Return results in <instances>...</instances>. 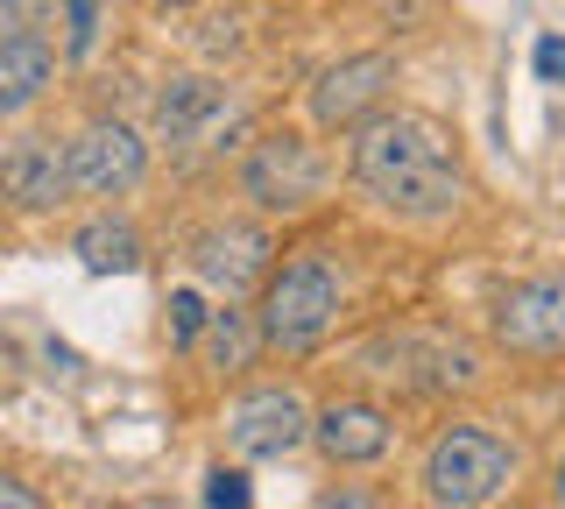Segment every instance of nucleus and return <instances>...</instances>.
<instances>
[{
	"mask_svg": "<svg viewBox=\"0 0 565 509\" xmlns=\"http://www.w3.org/2000/svg\"><path fill=\"white\" fill-rule=\"evenodd\" d=\"M509 481H516V446L488 425H446L417 467V488L431 509H494Z\"/></svg>",
	"mask_w": 565,
	"mask_h": 509,
	"instance_id": "7ed1b4c3",
	"label": "nucleus"
},
{
	"mask_svg": "<svg viewBox=\"0 0 565 509\" xmlns=\"http://www.w3.org/2000/svg\"><path fill=\"white\" fill-rule=\"evenodd\" d=\"M234 128H241L234 93H226L220 78H205V72H184V78H170L163 93H156V142H170V149H212Z\"/></svg>",
	"mask_w": 565,
	"mask_h": 509,
	"instance_id": "6e6552de",
	"label": "nucleus"
},
{
	"mask_svg": "<svg viewBox=\"0 0 565 509\" xmlns=\"http://www.w3.org/2000/svg\"><path fill=\"white\" fill-rule=\"evenodd\" d=\"M64 8V50L71 57H93L99 29H106V0H57Z\"/></svg>",
	"mask_w": 565,
	"mask_h": 509,
	"instance_id": "a211bd4d",
	"label": "nucleus"
},
{
	"mask_svg": "<svg viewBox=\"0 0 565 509\" xmlns=\"http://www.w3.org/2000/svg\"><path fill=\"white\" fill-rule=\"evenodd\" d=\"M170 347H177V354H199V340H205V319H212V311H205V290H170Z\"/></svg>",
	"mask_w": 565,
	"mask_h": 509,
	"instance_id": "f3484780",
	"label": "nucleus"
},
{
	"mask_svg": "<svg viewBox=\"0 0 565 509\" xmlns=\"http://www.w3.org/2000/svg\"><path fill=\"white\" fill-rule=\"evenodd\" d=\"M269 255L276 248L255 220H220L191 241V269H199L205 290H220V305H234V297H247L255 284H269Z\"/></svg>",
	"mask_w": 565,
	"mask_h": 509,
	"instance_id": "9b49d317",
	"label": "nucleus"
},
{
	"mask_svg": "<svg viewBox=\"0 0 565 509\" xmlns=\"http://www.w3.org/2000/svg\"><path fill=\"white\" fill-rule=\"evenodd\" d=\"M0 199L14 213H57L71 199V170H64L57 135H22V142L0 149Z\"/></svg>",
	"mask_w": 565,
	"mask_h": 509,
	"instance_id": "ddd939ff",
	"label": "nucleus"
},
{
	"mask_svg": "<svg viewBox=\"0 0 565 509\" xmlns=\"http://www.w3.org/2000/svg\"><path fill=\"white\" fill-rule=\"evenodd\" d=\"M0 14H8V0H0Z\"/></svg>",
	"mask_w": 565,
	"mask_h": 509,
	"instance_id": "393cba45",
	"label": "nucleus"
},
{
	"mask_svg": "<svg viewBox=\"0 0 565 509\" xmlns=\"http://www.w3.org/2000/svg\"><path fill=\"white\" fill-rule=\"evenodd\" d=\"M311 446L332 467H375L396 446V417L375 396H332L326 411H311Z\"/></svg>",
	"mask_w": 565,
	"mask_h": 509,
	"instance_id": "f8f14e48",
	"label": "nucleus"
},
{
	"mask_svg": "<svg viewBox=\"0 0 565 509\" xmlns=\"http://www.w3.org/2000/svg\"><path fill=\"white\" fill-rule=\"evenodd\" d=\"M0 509H43V496H35L22 474H8V467H0Z\"/></svg>",
	"mask_w": 565,
	"mask_h": 509,
	"instance_id": "412c9836",
	"label": "nucleus"
},
{
	"mask_svg": "<svg viewBox=\"0 0 565 509\" xmlns=\"http://www.w3.org/2000/svg\"><path fill=\"white\" fill-rule=\"evenodd\" d=\"M347 170L382 213L396 220H446L467 205V163H459L452 135L424 114H375L353 128Z\"/></svg>",
	"mask_w": 565,
	"mask_h": 509,
	"instance_id": "f257e3e1",
	"label": "nucleus"
},
{
	"mask_svg": "<svg viewBox=\"0 0 565 509\" xmlns=\"http://www.w3.org/2000/svg\"><path fill=\"white\" fill-rule=\"evenodd\" d=\"M305 438H311V411L297 390H247L226 411V446L241 460H290Z\"/></svg>",
	"mask_w": 565,
	"mask_h": 509,
	"instance_id": "9d476101",
	"label": "nucleus"
},
{
	"mask_svg": "<svg viewBox=\"0 0 565 509\" xmlns=\"http://www.w3.org/2000/svg\"><path fill=\"white\" fill-rule=\"evenodd\" d=\"M205 502H212V509H247V502H255V496H247V474L220 467V474L205 481Z\"/></svg>",
	"mask_w": 565,
	"mask_h": 509,
	"instance_id": "6ab92c4d",
	"label": "nucleus"
},
{
	"mask_svg": "<svg viewBox=\"0 0 565 509\" xmlns=\"http://www.w3.org/2000/svg\"><path fill=\"white\" fill-rule=\"evenodd\" d=\"M199 347H205V361L220 368V375H234V368L255 354V326H247V311H226V305H220V311L205 319V340H199Z\"/></svg>",
	"mask_w": 565,
	"mask_h": 509,
	"instance_id": "dca6fc26",
	"label": "nucleus"
},
{
	"mask_svg": "<svg viewBox=\"0 0 565 509\" xmlns=\"http://www.w3.org/2000/svg\"><path fill=\"white\" fill-rule=\"evenodd\" d=\"M537 78L544 85H565V36H544L537 43Z\"/></svg>",
	"mask_w": 565,
	"mask_h": 509,
	"instance_id": "4be33fe9",
	"label": "nucleus"
},
{
	"mask_svg": "<svg viewBox=\"0 0 565 509\" xmlns=\"http://www.w3.org/2000/svg\"><path fill=\"white\" fill-rule=\"evenodd\" d=\"M57 78V50L43 29H8L0 36V114H29Z\"/></svg>",
	"mask_w": 565,
	"mask_h": 509,
	"instance_id": "4468645a",
	"label": "nucleus"
},
{
	"mask_svg": "<svg viewBox=\"0 0 565 509\" xmlns=\"http://www.w3.org/2000/svg\"><path fill=\"white\" fill-rule=\"evenodd\" d=\"M311 509H375V496H367L361 481H332V488H326V496H318Z\"/></svg>",
	"mask_w": 565,
	"mask_h": 509,
	"instance_id": "aec40b11",
	"label": "nucleus"
},
{
	"mask_svg": "<svg viewBox=\"0 0 565 509\" xmlns=\"http://www.w3.org/2000/svg\"><path fill=\"white\" fill-rule=\"evenodd\" d=\"M388 85H396V57L388 50H361V57H340L311 78V120L318 128H361L388 107Z\"/></svg>",
	"mask_w": 565,
	"mask_h": 509,
	"instance_id": "1a4fd4ad",
	"label": "nucleus"
},
{
	"mask_svg": "<svg viewBox=\"0 0 565 509\" xmlns=\"http://www.w3.org/2000/svg\"><path fill=\"white\" fill-rule=\"evenodd\" d=\"M64 170H71V191H85V199H128L149 178V142L128 120H85L64 142Z\"/></svg>",
	"mask_w": 565,
	"mask_h": 509,
	"instance_id": "423d86ee",
	"label": "nucleus"
},
{
	"mask_svg": "<svg viewBox=\"0 0 565 509\" xmlns=\"http://www.w3.org/2000/svg\"><path fill=\"white\" fill-rule=\"evenodd\" d=\"M71 255H78L93 276H128V269H141V234L128 220H93V226H78Z\"/></svg>",
	"mask_w": 565,
	"mask_h": 509,
	"instance_id": "2eb2a0df",
	"label": "nucleus"
},
{
	"mask_svg": "<svg viewBox=\"0 0 565 509\" xmlns=\"http://www.w3.org/2000/svg\"><path fill=\"white\" fill-rule=\"evenodd\" d=\"M340 305H347V276L326 248H297L282 269H269L262 284V305H255V347L297 361L340 326Z\"/></svg>",
	"mask_w": 565,
	"mask_h": 509,
	"instance_id": "f03ea898",
	"label": "nucleus"
},
{
	"mask_svg": "<svg viewBox=\"0 0 565 509\" xmlns=\"http://www.w3.org/2000/svg\"><path fill=\"white\" fill-rule=\"evenodd\" d=\"M149 8H199V0H149Z\"/></svg>",
	"mask_w": 565,
	"mask_h": 509,
	"instance_id": "b1692460",
	"label": "nucleus"
},
{
	"mask_svg": "<svg viewBox=\"0 0 565 509\" xmlns=\"http://www.w3.org/2000/svg\"><path fill=\"white\" fill-rule=\"evenodd\" d=\"M488 332H494V347H502V354H523V361L565 354V269L523 276V284L494 290Z\"/></svg>",
	"mask_w": 565,
	"mask_h": 509,
	"instance_id": "39448f33",
	"label": "nucleus"
},
{
	"mask_svg": "<svg viewBox=\"0 0 565 509\" xmlns=\"http://www.w3.org/2000/svg\"><path fill=\"white\" fill-rule=\"evenodd\" d=\"M552 509H565V453L552 460Z\"/></svg>",
	"mask_w": 565,
	"mask_h": 509,
	"instance_id": "5701e85b",
	"label": "nucleus"
},
{
	"mask_svg": "<svg viewBox=\"0 0 565 509\" xmlns=\"http://www.w3.org/2000/svg\"><path fill=\"white\" fill-rule=\"evenodd\" d=\"M318 191H326V156H318L311 135L276 128V135H262V142H247V156H241V199L255 205L262 220L311 213Z\"/></svg>",
	"mask_w": 565,
	"mask_h": 509,
	"instance_id": "20e7f679",
	"label": "nucleus"
},
{
	"mask_svg": "<svg viewBox=\"0 0 565 509\" xmlns=\"http://www.w3.org/2000/svg\"><path fill=\"white\" fill-rule=\"evenodd\" d=\"M367 368L417 396H438V390H473L481 382V354L459 340H417V332H388V340L367 347Z\"/></svg>",
	"mask_w": 565,
	"mask_h": 509,
	"instance_id": "0eeeda50",
	"label": "nucleus"
}]
</instances>
